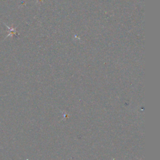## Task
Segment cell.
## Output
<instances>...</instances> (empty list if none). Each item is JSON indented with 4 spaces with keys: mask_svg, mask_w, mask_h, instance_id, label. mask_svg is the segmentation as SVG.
<instances>
[{
    "mask_svg": "<svg viewBox=\"0 0 160 160\" xmlns=\"http://www.w3.org/2000/svg\"><path fill=\"white\" fill-rule=\"evenodd\" d=\"M3 23L4 24V25L6 26V28H7V29H8L9 31V34H8V35L7 36H6L5 39H6V38H7L8 37H9V36H13V35H14V34H16V28H10V27H9L7 25H6V24H5V23Z\"/></svg>",
    "mask_w": 160,
    "mask_h": 160,
    "instance_id": "1",
    "label": "cell"
}]
</instances>
